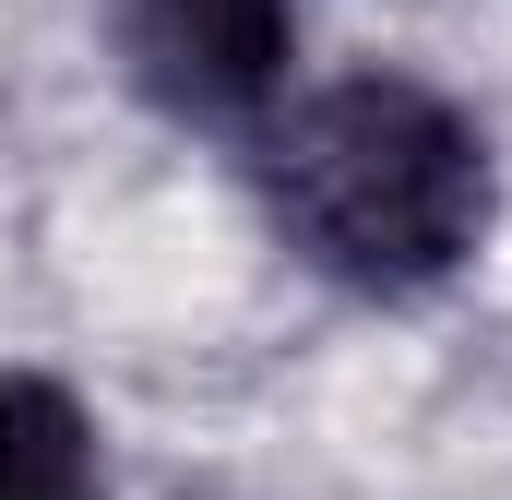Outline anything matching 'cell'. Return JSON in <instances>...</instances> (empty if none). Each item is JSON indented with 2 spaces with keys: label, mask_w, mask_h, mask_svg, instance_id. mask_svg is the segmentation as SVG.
Here are the masks:
<instances>
[{
  "label": "cell",
  "mask_w": 512,
  "mask_h": 500,
  "mask_svg": "<svg viewBox=\"0 0 512 500\" xmlns=\"http://www.w3.org/2000/svg\"><path fill=\"white\" fill-rule=\"evenodd\" d=\"M251 179H262L274 239L322 286H346V298H429V286H453L489 250V215H501L489 131L441 84H417V72L286 84L251 120Z\"/></svg>",
  "instance_id": "1"
},
{
  "label": "cell",
  "mask_w": 512,
  "mask_h": 500,
  "mask_svg": "<svg viewBox=\"0 0 512 500\" xmlns=\"http://www.w3.org/2000/svg\"><path fill=\"white\" fill-rule=\"evenodd\" d=\"M120 48L155 108L251 131L286 96V0H120Z\"/></svg>",
  "instance_id": "2"
},
{
  "label": "cell",
  "mask_w": 512,
  "mask_h": 500,
  "mask_svg": "<svg viewBox=\"0 0 512 500\" xmlns=\"http://www.w3.org/2000/svg\"><path fill=\"white\" fill-rule=\"evenodd\" d=\"M0 500H108L96 417L36 370H0Z\"/></svg>",
  "instance_id": "3"
}]
</instances>
